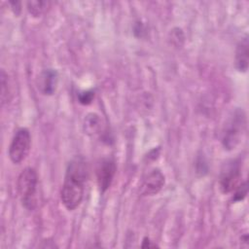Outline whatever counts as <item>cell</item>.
<instances>
[{"label": "cell", "instance_id": "cell-8", "mask_svg": "<svg viewBox=\"0 0 249 249\" xmlns=\"http://www.w3.org/2000/svg\"><path fill=\"white\" fill-rule=\"evenodd\" d=\"M164 185V176L160 169H153L145 178L142 185V194L155 195Z\"/></svg>", "mask_w": 249, "mask_h": 249}, {"label": "cell", "instance_id": "cell-11", "mask_svg": "<svg viewBox=\"0 0 249 249\" xmlns=\"http://www.w3.org/2000/svg\"><path fill=\"white\" fill-rule=\"evenodd\" d=\"M49 6V2L47 1H28L27 2V10L29 14L33 17H40L43 15Z\"/></svg>", "mask_w": 249, "mask_h": 249}, {"label": "cell", "instance_id": "cell-2", "mask_svg": "<svg viewBox=\"0 0 249 249\" xmlns=\"http://www.w3.org/2000/svg\"><path fill=\"white\" fill-rule=\"evenodd\" d=\"M17 186L22 205L28 210H33L37 204L38 176L36 171L31 167L24 168L18 175Z\"/></svg>", "mask_w": 249, "mask_h": 249}, {"label": "cell", "instance_id": "cell-3", "mask_svg": "<svg viewBox=\"0 0 249 249\" xmlns=\"http://www.w3.org/2000/svg\"><path fill=\"white\" fill-rule=\"evenodd\" d=\"M246 125V118L242 109H236L225 125L222 143L227 150L234 149L240 142Z\"/></svg>", "mask_w": 249, "mask_h": 249}, {"label": "cell", "instance_id": "cell-5", "mask_svg": "<svg viewBox=\"0 0 249 249\" xmlns=\"http://www.w3.org/2000/svg\"><path fill=\"white\" fill-rule=\"evenodd\" d=\"M240 168L238 162L232 160L223 169L220 178V188L223 193H231L240 185Z\"/></svg>", "mask_w": 249, "mask_h": 249}, {"label": "cell", "instance_id": "cell-6", "mask_svg": "<svg viewBox=\"0 0 249 249\" xmlns=\"http://www.w3.org/2000/svg\"><path fill=\"white\" fill-rule=\"evenodd\" d=\"M116 173V164L111 159H103L96 168L97 184L101 192L108 190Z\"/></svg>", "mask_w": 249, "mask_h": 249}, {"label": "cell", "instance_id": "cell-4", "mask_svg": "<svg viewBox=\"0 0 249 249\" xmlns=\"http://www.w3.org/2000/svg\"><path fill=\"white\" fill-rule=\"evenodd\" d=\"M31 146V137L27 128H19L9 146V158L14 163H20L27 157Z\"/></svg>", "mask_w": 249, "mask_h": 249}, {"label": "cell", "instance_id": "cell-14", "mask_svg": "<svg viewBox=\"0 0 249 249\" xmlns=\"http://www.w3.org/2000/svg\"><path fill=\"white\" fill-rule=\"evenodd\" d=\"M93 92L91 90H87V91H83L79 94V101L80 103L84 104V105H88L89 104L92 99H93Z\"/></svg>", "mask_w": 249, "mask_h": 249}, {"label": "cell", "instance_id": "cell-9", "mask_svg": "<svg viewBox=\"0 0 249 249\" xmlns=\"http://www.w3.org/2000/svg\"><path fill=\"white\" fill-rule=\"evenodd\" d=\"M248 49L249 42L248 36L246 35L238 42L235 51V66L240 72H246L248 69Z\"/></svg>", "mask_w": 249, "mask_h": 249}, {"label": "cell", "instance_id": "cell-10", "mask_svg": "<svg viewBox=\"0 0 249 249\" xmlns=\"http://www.w3.org/2000/svg\"><path fill=\"white\" fill-rule=\"evenodd\" d=\"M101 120L97 114L90 113L87 115L84 121V129L89 135H95L101 129Z\"/></svg>", "mask_w": 249, "mask_h": 249}, {"label": "cell", "instance_id": "cell-15", "mask_svg": "<svg viewBox=\"0 0 249 249\" xmlns=\"http://www.w3.org/2000/svg\"><path fill=\"white\" fill-rule=\"evenodd\" d=\"M142 248H154V247H158V245L156 243H154L150 238L145 237L142 241Z\"/></svg>", "mask_w": 249, "mask_h": 249}, {"label": "cell", "instance_id": "cell-7", "mask_svg": "<svg viewBox=\"0 0 249 249\" xmlns=\"http://www.w3.org/2000/svg\"><path fill=\"white\" fill-rule=\"evenodd\" d=\"M58 75L53 69H45L38 76L37 85L39 90L46 95H52L54 93L57 87Z\"/></svg>", "mask_w": 249, "mask_h": 249}, {"label": "cell", "instance_id": "cell-13", "mask_svg": "<svg viewBox=\"0 0 249 249\" xmlns=\"http://www.w3.org/2000/svg\"><path fill=\"white\" fill-rule=\"evenodd\" d=\"M247 195V182H243L240 183V185L234 190V194H233V200L234 201H239L242 200Z\"/></svg>", "mask_w": 249, "mask_h": 249}, {"label": "cell", "instance_id": "cell-12", "mask_svg": "<svg viewBox=\"0 0 249 249\" xmlns=\"http://www.w3.org/2000/svg\"><path fill=\"white\" fill-rule=\"evenodd\" d=\"M10 95H11V89L9 86V79L8 75L5 73L4 70L1 71V100L2 105L5 103H8L10 101Z\"/></svg>", "mask_w": 249, "mask_h": 249}, {"label": "cell", "instance_id": "cell-1", "mask_svg": "<svg viewBox=\"0 0 249 249\" xmlns=\"http://www.w3.org/2000/svg\"><path fill=\"white\" fill-rule=\"evenodd\" d=\"M88 174V165L83 159L76 158L68 164L60 192L61 201L68 210H74L80 205Z\"/></svg>", "mask_w": 249, "mask_h": 249}]
</instances>
